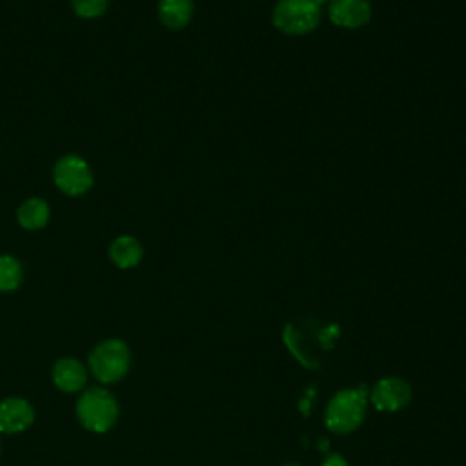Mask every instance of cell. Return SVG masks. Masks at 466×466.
<instances>
[{
    "label": "cell",
    "mask_w": 466,
    "mask_h": 466,
    "mask_svg": "<svg viewBox=\"0 0 466 466\" xmlns=\"http://www.w3.org/2000/svg\"><path fill=\"white\" fill-rule=\"evenodd\" d=\"M80 424L95 433H104L116 422L118 402L104 388H87L76 402Z\"/></svg>",
    "instance_id": "6da1fadb"
},
{
    "label": "cell",
    "mask_w": 466,
    "mask_h": 466,
    "mask_svg": "<svg viewBox=\"0 0 466 466\" xmlns=\"http://www.w3.org/2000/svg\"><path fill=\"white\" fill-rule=\"evenodd\" d=\"M366 413V390H342L339 391L326 408V426L335 433L353 431L364 419Z\"/></svg>",
    "instance_id": "7a4b0ae2"
},
{
    "label": "cell",
    "mask_w": 466,
    "mask_h": 466,
    "mask_svg": "<svg viewBox=\"0 0 466 466\" xmlns=\"http://www.w3.org/2000/svg\"><path fill=\"white\" fill-rule=\"evenodd\" d=\"M131 364V353L122 340L107 339L95 346L89 355V370L102 384L120 380Z\"/></svg>",
    "instance_id": "3957f363"
},
{
    "label": "cell",
    "mask_w": 466,
    "mask_h": 466,
    "mask_svg": "<svg viewBox=\"0 0 466 466\" xmlns=\"http://www.w3.org/2000/svg\"><path fill=\"white\" fill-rule=\"evenodd\" d=\"M320 7L317 0H279L273 9V24L286 35H304L319 25Z\"/></svg>",
    "instance_id": "277c9868"
},
{
    "label": "cell",
    "mask_w": 466,
    "mask_h": 466,
    "mask_svg": "<svg viewBox=\"0 0 466 466\" xmlns=\"http://www.w3.org/2000/svg\"><path fill=\"white\" fill-rule=\"evenodd\" d=\"M55 184L67 195H82L93 184L89 166L76 155L62 157L55 166Z\"/></svg>",
    "instance_id": "5b68a950"
},
{
    "label": "cell",
    "mask_w": 466,
    "mask_h": 466,
    "mask_svg": "<svg viewBox=\"0 0 466 466\" xmlns=\"http://www.w3.org/2000/svg\"><path fill=\"white\" fill-rule=\"evenodd\" d=\"M411 397V388L406 380L399 377L380 379L371 390V402L380 411H395L408 404Z\"/></svg>",
    "instance_id": "8992f818"
},
{
    "label": "cell",
    "mask_w": 466,
    "mask_h": 466,
    "mask_svg": "<svg viewBox=\"0 0 466 466\" xmlns=\"http://www.w3.org/2000/svg\"><path fill=\"white\" fill-rule=\"evenodd\" d=\"M328 15L335 25L357 29L370 22L371 5L368 4V0H331Z\"/></svg>",
    "instance_id": "52a82bcc"
},
{
    "label": "cell",
    "mask_w": 466,
    "mask_h": 466,
    "mask_svg": "<svg viewBox=\"0 0 466 466\" xmlns=\"http://www.w3.org/2000/svg\"><path fill=\"white\" fill-rule=\"evenodd\" d=\"M33 406L22 397H7L0 402V433H20L33 424Z\"/></svg>",
    "instance_id": "ba28073f"
},
{
    "label": "cell",
    "mask_w": 466,
    "mask_h": 466,
    "mask_svg": "<svg viewBox=\"0 0 466 466\" xmlns=\"http://www.w3.org/2000/svg\"><path fill=\"white\" fill-rule=\"evenodd\" d=\"M51 377H53L55 386L58 390H62L64 393H76L86 386L87 370L84 368V364L80 360L64 357L55 362Z\"/></svg>",
    "instance_id": "9c48e42d"
},
{
    "label": "cell",
    "mask_w": 466,
    "mask_h": 466,
    "mask_svg": "<svg viewBox=\"0 0 466 466\" xmlns=\"http://www.w3.org/2000/svg\"><path fill=\"white\" fill-rule=\"evenodd\" d=\"M193 15L191 0H160L158 16L162 24L169 29L184 27Z\"/></svg>",
    "instance_id": "30bf717a"
},
{
    "label": "cell",
    "mask_w": 466,
    "mask_h": 466,
    "mask_svg": "<svg viewBox=\"0 0 466 466\" xmlns=\"http://www.w3.org/2000/svg\"><path fill=\"white\" fill-rule=\"evenodd\" d=\"M109 257H111L113 264H116L122 269L133 268L142 258V248L137 242V238H133L129 235H122L113 240V244L109 248Z\"/></svg>",
    "instance_id": "8fae6325"
},
{
    "label": "cell",
    "mask_w": 466,
    "mask_h": 466,
    "mask_svg": "<svg viewBox=\"0 0 466 466\" xmlns=\"http://www.w3.org/2000/svg\"><path fill=\"white\" fill-rule=\"evenodd\" d=\"M49 218V208L40 198H29L18 208V222L24 229L35 231L47 224Z\"/></svg>",
    "instance_id": "7c38bea8"
},
{
    "label": "cell",
    "mask_w": 466,
    "mask_h": 466,
    "mask_svg": "<svg viewBox=\"0 0 466 466\" xmlns=\"http://www.w3.org/2000/svg\"><path fill=\"white\" fill-rule=\"evenodd\" d=\"M22 282V266L9 255H0V291H13Z\"/></svg>",
    "instance_id": "4fadbf2b"
},
{
    "label": "cell",
    "mask_w": 466,
    "mask_h": 466,
    "mask_svg": "<svg viewBox=\"0 0 466 466\" xmlns=\"http://www.w3.org/2000/svg\"><path fill=\"white\" fill-rule=\"evenodd\" d=\"M71 2H73L75 13L82 18L100 16L109 4V0H71Z\"/></svg>",
    "instance_id": "5bb4252c"
},
{
    "label": "cell",
    "mask_w": 466,
    "mask_h": 466,
    "mask_svg": "<svg viewBox=\"0 0 466 466\" xmlns=\"http://www.w3.org/2000/svg\"><path fill=\"white\" fill-rule=\"evenodd\" d=\"M322 466H346V461L340 455H329Z\"/></svg>",
    "instance_id": "9a60e30c"
},
{
    "label": "cell",
    "mask_w": 466,
    "mask_h": 466,
    "mask_svg": "<svg viewBox=\"0 0 466 466\" xmlns=\"http://www.w3.org/2000/svg\"><path fill=\"white\" fill-rule=\"evenodd\" d=\"M288 466H295V464H288Z\"/></svg>",
    "instance_id": "2e32d148"
}]
</instances>
